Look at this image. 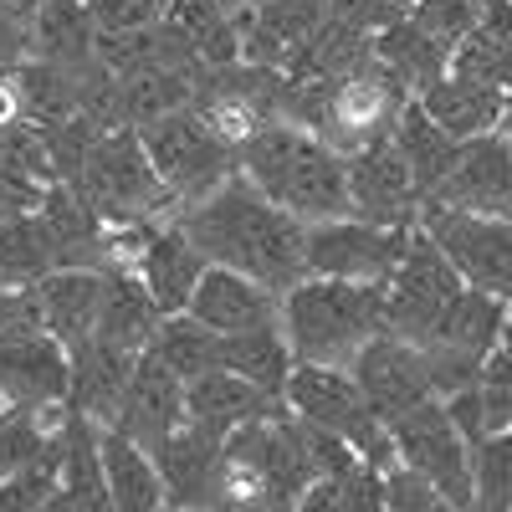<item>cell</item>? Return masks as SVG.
<instances>
[{
	"mask_svg": "<svg viewBox=\"0 0 512 512\" xmlns=\"http://www.w3.org/2000/svg\"><path fill=\"white\" fill-rule=\"evenodd\" d=\"M415 226H379L364 216H333L308 226V272L349 282H390Z\"/></svg>",
	"mask_w": 512,
	"mask_h": 512,
	"instance_id": "obj_10",
	"label": "cell"
},
{
	"mask_svg": "<svg viewBox=\"0 0 512 512\" xmlns=\"http://www.w3.org/2000/svg\"><path fill=\"white\" fill-rule=\"evenodd\" d=\"M139 134H144V149L159 169V180L185 205H195L200 195H210L236 175V144L200 108L164 113V118L144 123Z\"/></svg>",
	"mask_w": 512,
	"mask_h": 512,
	"instance_id": "obj_6",
	"label": "cell"
},
{
	"mask_svg": "<svg viewBox=\"0 0 512 512\" xmlns=\"http://www.w3.org/2000/svg\"><path fill=\"white\" fill-rule=\"evenodd\" d=\"M159 323H164V313L149 297L144 277L134 267H108V297H103L93 344H108L118 354H144V349H154Z\"/></svg>",
	"mask_w": 512,
	"mask_h": 512,
	"instance_id": "obj_22",
	"label": "cell"
},
{
	"mask_svg": "<svg viewBox=\"0 0 512 512\" xmlns=\"http://www.w3.org/2000/svg\"><path fill=\"white\" fill-rule=\"evenodd\" d=\"M36 11H41V0H0V21H11V26H26V31H31Z\"/></svg>",
	"mask_w": 512,
	"mask_h": 512,
	"instance_id": "obj_39",
	"label": "cell"
},
{
	"mask_svg": "<svg viewBox=\"0 0 512 512\" xmlns=\"http://www.w3.org/2000/svg\"><path fill=\"white\" fill-rule=\"evenodd\" d=\"M164 6H169V0H164Z\"/></svg>",
	"mask_w": 512,
	"mask_h": 512,
	"instance_id": "obj_45",
	"label": "cell"
},
{
	"mask_svg": "<svg viewBox=\"0 0 512 512\" xmlns=\"http://www.w3.org/2000/svg\"><path fill=\"white\" fill-rule=\"evenodd\" d=\"M57 507H113L103 477V425L67 405L62 420V492Z\"/></svg>",
	"mask_w": 512,
	"mask_h": 512,
	"instance_id": "obj_26",
	"label": "cell"
},
{
	"mask_svg": "<svg viewBox=\"0 0 512 512\" xmlns=\"http://www.w3.org/2000/svg\"><path fill=\"white\" fill-rule=\"evenodd\" d=\"M507 431H512V420H507Z\"/></svg>",
	"mask_w": 512,
	"mask_h": 512,
	"instance_id": "obj_44",
	"label": "cell"
},
{
	"mask_svg": "<svg viewBox=\"0 0 512 512\" xmlns=\"http://www.w3.org/2000/svg\"><path fill=\"white\" fill-rule=\"evenodd\" d=\"M0 410H6V400H0Z\"/></svg>",
	"mask_w": 512,
	"mask_h": 512,
	"instance_id": "obj_43",
	"label": "cell"
},
{
	"mask_svg": "<svg viewBox=\"0 0 512 512\" xmlns=\"http://www.w3.org/2000/svg\"><path fill=\"white\" fill-rule=\"evenodd\" d=\"M472 487L477 507H512V431H487L472 446Z\"/></svg>",
	"mask_w": 512,
	"mask_h": 512,
	"instance_id": "obj_33",
	"label": "cell"
},
{
	"mask_svg": "<svg viewBox=\"0 0 512 512\" xmlns=\"http://www.w3.org/2000/svg\"><path fill=\"white\" fill-rule=\"evenodd\" d=\"M349 159V195H354V216L364 221H379V226H420V205H425V190L415 185L410 164L390 139H374Z\"/></svg>",
	"mask_w": 512,
	"mask_h": 512,
	"instance_id": "obj_11",
	"label": "cell"
},
{
	"mask_svg": "<svg viewBox=\"0 0 512 512\" xmlns=\"http://www.w3.org/2000/svg\"><path fill=\"white\" fill-rule=\"evenodd\" d=\"M395 144H400V154H405V164H410L415 185L425 190V200L446 185L451 164H456V154H461V139H451L446 128L425 113L415 98L405 103V113H400V123H395Z\"/></svg>",
	"mask_w": 512,
	"mask_h": 512,
	"instance_id": "obj_28",
	"label": "cell"
},
{
	"mask_svg": "<svg viewBox=\"0 0 512 512\" xmlns=\"http://www.w3.org/2000/svg\"><path fill=\"white\" fill-rule=\"evenodd\" d=\"M57 267V251L36 216H0V282H41Z\"/></svg>",
	"mask_w": 512,
	"mask_h": 512,
	"instance_id": "obj_32",
	"label": "cell"
},
{
	"mask_svg": "<svg viewBox=\"0 0 512 512\" xmlns=\"http://www.w3.org/2000/svg\"><path fill=\"white\" fill-rule=\"evenodd\" d=\"M88 21L93 31H139L164 21V0H88Z\"/></svg>",
	"mask_w": 512,
	"mask_h": 512,
	"instance_id": "obj_35",
	"label": "cell"
},
{
	"mask_svg": "<svg viewBox=\"0 0 512 512\" xmlns=\"http://www.w3.org/2000/svg\"><path fill=\"white\" fill-rule=\"evenodd\" d=\"M328 16L359 26V31H379L400 16H410V0H328Z\"/></svg>",
	"mask_w": 512,
	"mask_h": 512,
	"instance_id": "obj_38",
	"label": "cell"
},
{
	"mask_svg": "<svg viewBox=\"0 0 512 512\" xmlns=\"http://www.w3.org/2000/svg\"><path fill=\"white\" fill-rule=\"evenodd\" d=\"M431 200L461 205V210H487V216L512 221V139L497 134V128L482 134V139H466L446 185Z\"/></svg>",
	"mask_w": 512,
	"mask_h": 512,
	"instance_id": "obj_15",
	"label": "cell"
},
{
	"mask_svg": "<svg viewBox=\"0 0 512 512\" xmlns=\"http://www.w3.org/2000/svg\"><path fill=\"white\" fill-rule=\"evenodd\" d=\"M164 497L175 507H216L226 502V436L185 420L154 446Z\"/></svg>",
	"mask_w": 512,
	"mask_h": 512,
	"instance_id": "obj_13",
	"label": "cell"
},
{
	"mask_svg": "<svg viewBox=\"0 0 512 512\" xmlns=\"http://www.w3.org/2000/svg\"><path fill=\"white\" fill-rule=\"evenodd\" d=\"M420 226L436 236V246L451 256V267L461 272L466 287H482V292L512 303V221L507 216L425 200Z\"/></svg>",
	"mask_w": 512,
	"mask_h": 512,
	"instance_id": "obj_7",
	"label": "cell"
},
{
	"mask_svg": "<svg viewBox=\"0 0 512 512\" xmlns=\"http://www.w3.org/2000/svg\"><path fill=\"white\" fill-rule=\"evenodd\" d=\"M313 482V456L303 420L287 405L256 415L226 436V502H277L297 507Z\"/></svg>",
	"mask_w": 512,
	"mask_h": 512,
	"instance_id": "obj_4",
	"label": "cell"
},
{
	"mask_svg": "<svg viewBox=\"0 0 512 512\" xmlns=\"http://www.w3.org/2000/svg\"><path fill=\"white\" fill-rule=\"evenodd\" d=\"M236 169L292 210L297 221H333V216H354V195H349V159L338 154L323 134L292 123V118H262L251 134L236 144Z\"/></svg>",
	"mask_w": 512,
	"mask_h": 512,
	"instance_id": "obj_2",
	"label": "cell"
},
{
	"mask_svg": "<svg viewBox=\"0 0 512 512\" xmlns=\"http://www.w3.org/2000/svg\"><path fill=\"white\" fill-rule=\"evenodd\" d=\"M384 507L420 512V507H446V497L425 482L420 472H410L405 461H395V466H384Z\"/></svg>",
	"mask_w": 512,
	"mask_h": 512,
	"instance_id": "obj_37",
	"label": "cell"
},
{
	"mask_svg": "<svg viewBox=\"0 0 512 512\" xmlns=\"http://www.w3.org/2000/svg\"><path fill=\"white\" fill-rule=\"evenodd\" d=\"M277 405H282V395H267L262 384H251L246 374H236L226 364L185 379V420L205 425V431H221V436H231L236 425L267 415Z\"/></svg>",
	"mask_w": 512,
	"mask_h": 512,
	"instance_id": "obj_20",
	"label": "cell"
},
{
	"mask_svg": "<svg viewBox=\"0 0 512 512\" xmlns=\"http://www.w3.org/2000/svg\"><path fill=\"white\" fill-rule=\"evenodd\" d=\"M507 344H512V303H507Z\"/></svg>",
	"mask_w": 512,
	"mask_h": 512,
	"instance_id": "obj_42",
	"label": "cell"
},
{
	"mask_svg": "<svg viewBox=\"0 0 512 512\" xmlns=\"http://www.w3.org/2000/svg\"><path fill=\"white\" fill-rule=\"evenodd\" d=\"M451 67L466 77L497 82V88H512V0H487L482 21L456 41Z\"/></svg>",
	"mask_w": 512,
	"mask_h": 512,
	"instance_id": "obj_29",
	"label": "cell"
},
{
	"mask_svg": "<svg viewBox=\"0 0 512 512\" xmlns=\"http://www.w3.org/2000/svg\"><path fill=\"white\" fill-rule=\"evenodd\" d=\"M154 354L175 369L180 379H195L205 369H216L221 364V333L216 328H205L200 318L190 313H169L154 333Z\"/></svg>",
	"mask_w": 512,
	"mask_h": 512,
	"instance_id": "obj_31",
	"label": "cell"
},
{
	"mask_svg": "<svg viewBox=\"0 0 512 512\" xmlns=\"http://www.w3.org/2000/svg\"><path fill=\"white\" fill-rule=\"evenodd\" d=\"M72 185L93 200V210H98L108 226L149 221L164 200H175V195H169V185L159 180V169H154V159L144 149V134H139L134 123L98 134Z\"/></svg>",
	"mask_w": 512,
	"mask_h": 512,
	"instance_id": "obj_5",
	"label": "cell"
},
{
	"mask_svg": "<svg viewBox=\"0 0 512 512\" xmlns=\"http://www.w3.org/2000/svg\"><path fill=\"white\" fill-rule=\"evenodd\" d=\"M67 354H72V395H67V405L82 410L88 420H98V425H113L139 354H118L108 344H93V338L67 349Z\"/></svg>",
	"mask_w": 512,
	"mask_h": 512,
	"instance_id": "obj_23",
	"label": "cell"
},
{
	"mask_svg": "<svg viewBox=\"0 0 512 512\" xmlns=\"http://www.w3.org/2000/svg\"><path fill=\"white\" fill-rule=\"evenodd\" d=\"M113 425H118V431H128L134 441H144L149 451H154L169 431H180V425H185V379L169 369L154 349L139 354L134 379H128Z\"/></svg>",
	"mask_w": 512,
	"mask_h": 512,
	"instance_id": "obj_16",
	"label": "cell"
},
{
	"mask_svg": "<svg viewBox=\"0 0 512 512\" xmlns=\"http://www.w3.org/2000/svg\"><path fill=\"white\" fill-rule=\"evenodd\" d=\"M354 379H359V390H364V400H369V410L390 425V420H400L405 410H415V405H425L436 395V384H431V374H425V359H420V349L410 344V338H400V333H374L369 344L354 354Z\"/></svg>",
	"mask_w": 512,
	"mask_h": 512,
	"instance_id": "obj_12",
	"label": "cell"
},
{
	"mask_svg": "<svg viewBox=\"0 0 512 512\" xmlns=\"http://www.w3.org/2000/svg\"><path fill=\"white\" fill-rule=\"evenodd\" d=\"M103 477H108V502L118 512H154L169 502L154 451L118 425H103Z\"/></svg>",
	"mask_w": 512,
	"mask_h": 512,
	"instance_id": "obj_24",
	"label": "cell"
},
{
	"mask_svg": "<svg viewBox=\"0 0 512 512\" xmlns=\"http://www.w3.org/2000/svg\"><path fill=\"white\" fill-rule=\"evenodd\" d=\"M221 6L236 16V11H256V6H262V0H221Z\"/></svg>",
	"mask_w": 512,
	"mask_h": 512,
	"instance_id": "obj_40",
	"label": "cell"
},
{
	"mask_svg": "<svg viewBox=\"0 0 512 512\" xmlns=\"http://www.w3.org/2000/svg\"><path fill=\"white\" fill-rule=\"evenodd\" d=\"M185 236L205 251V262L236 267L272 292H287L292 282L308 277V221H297L292 210L267 200L241 169L185 205Z\"/></svg>",
	"mask_w": 512,
	"mask_h": 512,
	"instance_id": "obj_1",
	"label": "cell"
},
{
	"mask_svg": "<svg viewBox=\"0 0 512 512\" xmlns=\"http://www.w3.org/2000/svg\"><path fill=\"white\" fill-rule=\"evenodd\" d=\"M482 11L487 0H410V21L425 36H436L446 52H456V41L482 21Z\"/></svg>",
	"mask_w": 512,
	"mask_h": 512,
	"instance_id": "obj_34",
	"label": "cell"
},
{
	"mask_svg": "<svg viewBox=\"0 0 512 512\" xmlns=\"http://www.w3.org/2000/svg\"><path fill=\"white\" fill-rule=\"evenodd\" d=\"M502 123H507V139H512V88H507V113H502Z\"/></svg>",
	"mask_w": 512,
	"mask_h": 512,
	"instance_id": "obj_41",
	"label": "cell"
},
{
	"mask_svg": "<svg viewBox=\"0 0 512 512\" xmlns=\"http://www.w3.org/2000/svg\"><path fill=\"white\" fill-rule=\"evenodd\" d=\"M72 354L47 328L0 338V400L6 405H67Z\"/></svg>",
	"mask_w": 512,
	"mask_h": 512,
	"instance_id": "obj_14",
	"label": "cell"
},
{
	"mask_svg": "<svg viewBox=\"0 0 512 512\" xmlns=\"http://www.w3.org/2000/svg\"><path fill=\"white\" fill-rule=\"evenodd\" d=\"M221 364L236 369V374H246L251 384H262L267 395H282L297 354H292L287 333H282V318H277V323H267V328L221 333Z\"/></svg>",
	"mask_w": 512,
	"mask_h": 512,
	"instance_id": "obj_30",
	"label": "cell"
},
{
	"mask_svg": "<svg viewBox=\"0 0 512 512\" xmlns=\"http://www.w3.org/2000/svg\"><path fill=\"white\" fill-rule=\"evenodd\" d=\"M395 436V456L431 482L446 507H477V487H472V441L456 431V420L446 415L441 395H431L425 405L405 410L400 420H390Z\"/></svg>",
	"mask_w": 512,
	"mask_h": 512,
	"instance_id": "obj_8",
	"label": "cell"
},
{
	"mask_svg": "<svg viewBox=\"0 0 512 512\" xmlns=\"http://www.w3.org/2000/svg\"><path fill=\"white\" fill-rule=\"evenodd\" d=\"M103 297H108V267H52L36 282L41 323H47V333L62 338L67 349L88 344L98 333Z\"/></svg>",
	"mask_w": 512,
	"mask_h": 512,
	"instance_id": "obj_18",
	"label": "cell"
},
{
	"mask_svg": "<svg viewBox=\"0 0 512 512\" xmlns=\"http://www.w3.org/2000/svg\"><path fill=\"white\" fill-rule=\"evenodd\" d=\"M205 267H210L205 251L185 236V226H154L144 251H139V262H134V272L144 277V287H149V297L159 303L164 318L190 308V297H195Z\"/></svg>",
	"mask_w": 512,
	"mask_h": 512,
	"instance_id": "obj_19",
	"label": "cell"
},
{
	"mask_svg": "<svg viewBox=\"0 0 512 512\" xmlns=\"http://www.w3.org/2000/svg\"><path fill=\"white\" fill-rule=\"evenodd\" d=\"M36 328H47L36 303V282H0V338L36 333Z\"/></svg>",
	"mask_w": 512,
	"mask_h": 512,
	"instance_id": "obj_36",
	"label": "cell"
},
{
	"mask_svg": "<svg viewBox=\"0 0 512 512\" xmlns=\"http://www.w3.org/2000/svg\"><path fill=\"white\" fill-rule=\"evenodd\" d=\"M461 287L466 282L451 267V256L436 246V236L425 226H415L410 241H405L400 267L390 272V282H384V328L415 344V338L456 303Z\"/></svg>",
	"mask_w": 512,
	"mask_h": 512,
	"instance_id": "obj_9",
	"label": "cell"
},
{
	"mask_svg": "<svg viewBox=\"0 0 512 512\" xmlns=\"http://www.w3.org/2000/svg\"><path fill=\"white\" fill-rule=\"evenodd\" d=\"M282 333L297 359L354 364V354L384 333V282L303 277L282 292Z\"/></svg>",
	"mask_w": 512,
	"mask_h": 512,
	"instance_id": "obj_3",
	"label": "cell"
},
{
	"mask_svg": "<svg viewBox=\"0 0 512 512\" xmlns=\"http://www.w3.org/2000/svg\"><path fill=\"white\" fill-rule=\"evenodd\" d=\"M185 313L200 318L205 328H216V333H246V328H267V323L282 318V292H272L267 282H256L236 267L210 262Z\"/></svg>",
	"mask_w": 512,
	"mask_h": 512,
	"instance_id": "obj_17",
	"label": "cell"
},
{
	"mask_svg": "<svg viewBox=\"0 0 512 512\" xmlns=\"http://www.w3.org/2000/svg\"><path fill=\"white\" fill-rule=\"evenodd\" d=\"M169 31L180 36V47L195 67L221 72L241 62V36H236V16L221 6V0H169L164 6Z\"/></svg>",
	"mask_w": 512,
	"mask_h": 512,
	"instance_id": "obj_25",
	"label": "cell"
},
{
	"mask_svg": "<svg viewBox=\"0 0 512 512\" xmlns=\"http://www.w3.org/2000/svg\"><path fill=\"white\" fill-rule=\"evenodd\" d=\"M374 57L390 67V77L400 82L410 98H420L431 82H441L451 72V52L441 47L436 36H425L410 16H400V21L374 31Z\"/></svg>",
	"mask_w": 512,
	"mask_h": 512,
	"instance_id": "obj_27",
	"label": "cell"
},
{
	"mask_svg": "<svg viewBox=\"0 0 512 512\" xmlns=\"http://www.w3.org/2000/svg\"><path fill=\"white\" fill-rule=\"evenodd\" d=\"M425 113H431L451 139H482L492 134V128L502 123L507 113V88H497V82H482V77H466V72H446L441 82H431L420 98H415Z\"/></svg>",
	"mask_w": 512,
	"mask_h": 512,
	"instance_id": "obj_21",
	"label": "cell"
}]
</instances>
